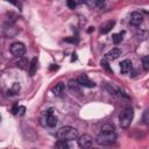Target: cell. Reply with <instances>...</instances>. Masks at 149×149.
Here are the masks:
<instances>
[{
    "instance_id": "obj_1",
    "label": "cell",
    "mask_w": 149,
    "mask_h": 149,
    "mask_svg": "<svg viewBox=\"0 0 149 149\" xmlns=\"http://www.w3.org/2000/svg\"><path fill=\"white\" fill-rule=\"evenodd\" d=\"M57 137L58 140H64V141H73V140H77L79 137V134H78V130L71 126H64V127H61L57 132Z\"/></svg>"
},
{
    "instance_id": "obj_2",
    "label": "cell",
    "mask_w": 149,
    "mask_h": 149,
    "mask_svg": "<svg viewBox=\"0 0 149 149\" xmlns=\"http://www.w3.org/2000/svg\"><path fill=\"white\" fill-rule=\"evenodd\" d=\"M116 141V134L114 130H105L101 129L99 135L95 139V142L99 146H112Z\"/></svg>"
},
{
    "instance_id": "obj_3",
    "label": "cell",
    "mask_w": 149,
    "mask_h": 149,
    "mask_svg": "<svg viewBox=\"0 0 149 149\" xmlns=\"http://www.w3.org/2000/svg\"><path fill=\"white\" fill-rule=\"evenodd\" d=\"M134 118V112L130 107L125 108L120 114H119V123L122 128H128L133 121Z\"/></svg>"
},
{
    "instance_id": "obj_4",
    "label": "cell",
    "mask_w": 149,
    "mask_h": 149,
    "mask_svg": "<svg viewBox=\"0 0 149 149\" xmlns=\"http://www.w3.org/2000/svg\"><path fill=\"white\" fill-rule=\"evenodd\" d=\"M42 125L48 126V127H55L57 125V118L54 115V108H49L48 111L44 112L42 119Z\"/></svg>"
},
{
    "instance_id": "obj_5",
    "label": "cell",
    "mask_w": 149,
    "mask_h": 149,
    "mask_svg": "<svg viewBox=\"0 0 149 149\" xmlns=\"http://www.w3.org/2000/svg\"><path fill=\"white\" fill-rule=\"evenodd\" d=\"M9 50H10L13 56H15L17 58H21L26 54V45L23 43H21V42H14L10 45Z\"/></svg>"
},
{
    "instance_id": "obj_6",
    "label": "cell",
    "mask_w": 149,
    "mask_h": 149,
    "mask_svg": "<svg viewBox=\"0 0 149 149\" xmlns=\"http://www.w3.org/2000/svg\"><path fill=\"white\" fill-rule=\"evenodd\" d=\"M77 141H78V146L83 149H88L93 144V137L88 134H84V135L79 136L77 139Z\"/></svg>"
},
{
    "instance_id": "obj_7",
    "label": "cell",
    "mask_w": 149,
    "mask_h": 149,
    "mask_svg": "<svg viewBox=\"0 0 149 149\" xmlns=\"http://www.w3.org/2000/svg\"><path fill=\"white\" fill-rule=\"evenodd\" d=\"M143 21V15L140 12H133L129 17V23L134 27H139Z\"/></svg>"
},
{
    "instance_id": "obj_8",
    "label": "cell",
    "mask_w": 149,
    "mask_h": 149,
    "mask_svg": "<svg viewBox=\"0 0 149 149\" xmlns=\"http://www.w3.org/2000/svg\"><path fill=\"white\" fill-rule=\"evenodd\" d=\"M77 80H78L79 84H80L81 86H84V87H88V88H91V87H94V86H95V83L92 81L86 74H80V76L78 77Z\"/></svg>"
},
{
    "instance_id": "obj_9",
    "label": "cell",
    "mask_w": 149,
    "mask_h": 149,
    "mask_svg": "<svg viewBox=\"0 0 149 149\" xmlns=\"http://www.w3.org/2000/svg\"><path fill=\"white\" fill-rule=\"evenodd\" d=\"M114 24H115V21H113V20H109V21L104 22L100 26V34H107L108 31L112 30V28L114 27Z\"/></svg>"
},
{
    "instance_id": "obj_10",
    "label": "cell",
    "mask_w": 149,
    "mask_h": 149,
    "mask_svg": "<svg viewBox=\"0 0 149 149\" xmlns=\"http://www.w3.org/2000/svg\"><path fill=\"white\" fill-rule=\"evenodd\" d=\"M119 56H121V50L119 48H113L111 49L106 55H105V58L106 59H116Z\"/></svg>"
},
{
    "instance_id": "obj_11",
    "label": "cell",
    "mask_w": 149,
    "mask_h": 149,
    "mask_svg": "<svg viewBox=\"0 0 149 149\" xmlns=\"http://www.w3.org/2000/svg\"><path fill=\"white\" fill-rule=\"evenodd\" d=\"M132 70V62L129 59H125L120 63V71L121 73H128Z\"/></svg>"
},
{
    "instance_id": "obj_12",
    "label": "cell",
    "mask_w": 149,
    "mask_h": 149,
    "mask_svg": "<svg viewBox=\"0 0 149 149\" xmlns=\"http://www.w3.org/2000/svg\"><path fill=\"white\" fill-rule=\"evenodd\" d=\"M80 84H79V81L76 79H71V80H69V83H68V87L71 90V91H73V92H79L80 91Z\"/></svg>"
},
{
    "instance_id": "obj_13",
    "label": "cell",
    "mask_w": 149,
    "mask_h": 149,
    "mask_svg": "<svg viewBox=\"0 0 149 149\" xmlns=\"http://www.w3.org/2000/svg\"><path fill=\"white\" fill-rule=\"evenodd\" d=\"M36 69H37V58L34 57V58L31 59V62L29 63V68H28L29 76H34L35 72H36Z\"/></svg>"
},
{
    "instance_id": "obj_14",
    "label": "cell",
    "mask_w": 149,
    "mask_h": 149,
    "mask_svg": "<svg viewBox=\"0 0 149 149\" xmlns=\"http://www.w3.org/2000/svg\"><path fill=\"white\" fill-rule=\"evenodd\" d=\"M63 91H64V84H62V83H57L54 87H52V93L55 94V95H61L62 93H63Z\"/></svg>"
},
{
    "instance_id": "obj_15",
    "label": "cell",
    "mask_w": 149,
    "mask_h": 149,
    "mask_svg": "<svg viewBox=\"0 0 149 149\" xmlns=\"http://www.w3.org/2000/svg\"><path fill=\"white\" fill-rule=\"evenodd\" d=\"M55 148H58V149H68L69 148V144H68V141H64V140H58L55 144H54Z\"/></svg>"
},
{
    "instance_id": "obj_16",
    "label": "cell",
    "mask_w": 149,
    "mask_h": 149,
    "mask_svg": "<svg viewBox=\"0 0 149 149\" xmlns=\"http://www.w3.org/2000/svg\"><path fill=\"white\" fill-rule=\"evenodd\" d=\"M20 91V84L19 83H14L13 86L10 87V90H8V94H16Z\"/></svg>"
},
{
    "instance_id": "obj_17",
    "label": "cell",
    "mask_w": 149,
    "mask_h": 149,
    "mask_svg": "<svg viewBox=\"0 0 149 149\" xmlns=\"http://www.w3.org/2000/svg\"><path fill=\"white\" fill-rule=\"evenodd\" d=\"M142 66L146 71H149V56H143L142 57Z\"/></svg>"
},
{
    "instance_id": "obj_18",
    "label": "cell",
    "mask_w": 149,
    "mask_h": 149,
    "mask_svg": "<svg viewBox=\"0 0 149 149\" xmlns=\"http://www.w3.org/2000/svg\"><path fill=\"white\" fill-rule=\"evenodd\" d=\"M16 66L17 68H21V69H28L29 68V64H28V62L26 59H21V61H19L16 63Z\"/></svg>"
},
{
    "instance_id": "obj_19",
    "label": "cell",
    "mask_w": 149,
    "mask_h": 149,
    "mask_svg": "<svg viewBox=\"0 0 149 149\" xmlns=\"http://www.w3.org/2000/svg\"><path fill=\"white\" fill-rule=\"evenodd\" d=\"M112 41H113L114 44H119V43L122 41V36H121V34H113V36H112Z\"/></svg>"
},
{
    "instance_id": "obj_20",
    "label": "cell",
    "mask_w": 149,
    "mask_h": 149,
    "mask_svg": "<svg viewBox=\"0 0 149 149\" xmlns=\"http://www.w3.org/2000/svg\"><path fill=\"white\" fill-rule=\"evenodd\" d=\"M92 3L99 8H102L105 6V0H92Z\"/></svg>"
},
{
    "instance_id": "obj_21",
    "label": "cell",
    "mask_w": 149,
    "mask_h": 149,
    "mask_svg": "<svg viewBox=\"0 0 149 149\" xmlns=\"http://www.w3.org/2000/svg\"><path fill=\"white\" fill-rule=\"evenodd\" d=\"M100 64H101V66H102V68H105V69H106L107 71L112 72V69L109 68V65H108V63H107V59H106V58H105V59H101Z\"/></svg>"
},
{
    "instance_id": "obj_22",
    "label": "cell",
    "mask_w": 149,
    "mask_h": 149,
    "mask_svg": "<svg viewBox=\"0 0 149 149\" xmlns=\"http://www.w3.org/2000/svg\"><path fill=\"white\" fill-rule=\"evenodd\" d=\"M66 6L70 9H74V7L77 6V2H76V0H66Z\"/></svg>"
},
{
    "instance_id": "obj_23",
    "label": "cell",
    "mask_w": 149,
    "mask_h": 149,
    "mask_svg": "<svg viewBox=\"0 0 149 149\" xmlns=\"http://www.w3.org/2000/svg\"><path fill=\"white\" fill-rule=\"evenodd\" d=\"M7 2H9V3H12V5H14L15 7H17V8H21L22 7V5H21V2L19 1V0H6Z\"/></svg>"
},
{
    "instance_id": "obj_24",
    "label": "cell",
    "mask_w": 149,
    "mask_h": 149,
    "mask_svg": "<svg viewBox=\"0 0 149 149\" xmlns=\"http://www.w3.org/2000/svg\"><path fill=\"white\" fill-rule=\"evenodd\" d=\"M101 129H105V130H114V127L111 123H106V125H104L101 127Z\"/></svg>"
},
{
    "instance_id": "obj_25",
    "label": "cell",
    "mask_w": 149,
    "mask_h": 149,
    "mask_svg": "<svg viewBox=\"0 0 149 149\" xmlns=\"http://www.w3.org/2000/svg\"><path fill=\"white\" fill-rule=\"evenodd\" d=\"M24 111H26V107H24V106H19L17 114H19V115H23V114H24Z\"/></svg>"
}]
</instances>
